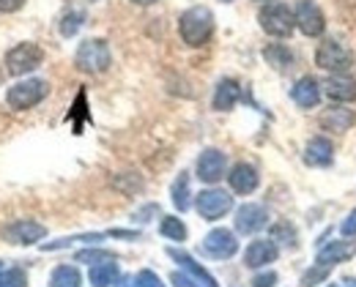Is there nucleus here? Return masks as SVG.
<instances>
[{
  "instance_id": "obj_10",
  "label": "nucleus",
  "mask_w": 356,
  "mask_h": 287,
  "mask_svg": "<svg viewBox=\"0 0 356 287\" xmlns=\"http://www.w3.org/2000/svg\"><path fill=\"white\" fill-rule=\"evenodd\" d=\"M203 254L206 257H214V260H230L236 252H238V241H236V233L225 230V227H217L211 230L206 238H203Z\"/></svg>"
},
{
  "instance_id": "obj_15",
  "label": "nucleus",
  "mask_w": 356,
  "mask_h": 287,
  "mask_svg": "<svg viewBox=\"0 0 356 287\" xmlns=\"http://www.w3.org/2000/svg\"><path fill=\"white\" fill-rule=\"evenodd\" d=\"M323 94L329 96L332 101L348 104V101L356 98V80L354 77H346V74H332V77L323 82Z\"/></svg>"
},
{
  "instance_id": "obj_13",
  "label": "nucleus",
  "mask_w": 356,
  "mask_h": 287,
  "mask_svg": "<svg viewBox=\"0 0 356 287\" xmlns=\"http://www.w3.org/2000/svg\"><path fill=\"white\" fill-rule=\"evenodd\" d=\"M225 178H227L230 189L236 191V194H252V191L258 189V184H261L258 170H255L252 164H247V162L233 164V167H230V173H227Z\"/></svg>"
},
{
  "instance_id": "obj_23",
  "label": "nucleus",
  "mask_w": 356,
  "mask_h": 287,
  "mask_svg": "<svg viewBox=\"0 0 356 287\" xmlns=\"http://www.w3.org/2000/svg\"><path fill=\"white\" fill-rule=\"evenodd\" d=\"M118 263L115 260H107V263H96L93 268H90L88 279L93 287H110L118 282Z\"/></svg>"
},
{
  "instance_id": "obj_43",
  "label": "nucleus",
  "mask_w": 356,
  "mask_h": 287,
  "mask_svg": "<svg viewBox=\"0 0 356 287\" xmlns=\"http://www.w3.org/2000/svg\"><path fill=\"white\" fill-rule=\"evenodd\" d=\"M264 3H268V0H264Z\"/></svg>"
},
{
  "instance_id": "obj_1",
  "label": "nucleus",
  "mask_w": 356,
  "mask_h": 287,
  "mask_svg": "<svg viewBox=\"0 0 356 287\" xmlns=\"http://www.w3.org/2000/svg\"><path fill=\"white\" fill-rule=\"evenodd\" d=\"M178 33L184 39V44L189 47H203L209 44L211 33H214V14L206 6H192L181 14L178 19Z\"/></svg>"
},
{
  "instance_id": "obj_19",
  "label": "nucleus",
  "mask_w": 356,
  "mask_h": 287,
  "mask_svg": "<svg viewBox=\"0 0 356 287\" xmlns=\"http://www.w3.org/2000/svg\"><path fill=\"white\" fill-rule=\"evenodd\" d=\"M291 98H293L302 110H312V107H318V101H321V85H318L312 77H302V80L291 88Z\"/></svg>"
},
{
  "instance_id": "obj_41",
  "label": "nucleus",
  "mask_w": 356,
  "mask_h": 287,
  "mask_svg": "<svg viewBox=\"0 0 356 287\" xmlns=\"http://www.w3.org/2000/svg\"><path fill=\"white\" fill-rule=\"evenodd\" d=\"M329 287H337V285H329Z\"/></svg>"
},
{
  "instance_id": "obj_22",
  "label": "nucleus",
  "mask_w": 356,
  "mask_h": 287,
  "mask_svg": "<svg viewBox=\"0 0 356 287\" xmlns=\"http://www.w3.org/2000/svg\"><path fill=\"white\" fill-rule=\"evenodd\" d=\"M264 58H266L268 66L277 69V71H288L296 63V55H293V49L288 47V44H268L264 49Z\"/></svg>"
},
{
  "instance_id": "obj_20",
  "label": "nucleus",
  "mask_w": 356,
  "mask_h": 287,
  "mask_svg": "<svg viewBox=\"0 0 356 287\" xmlns=\"http://www.w3.org/2000/svg\"><path fill=\"white\" fill-rule=\"evenodd\" d=\"M354 254H356L354 241H332V243H326L318 252V263L321 266H334V263H343V260H348Z\"/></svg>"
},
{
  "instance_id": "obj_12",
  "label": "nucleus",
  "mask_w": 356,
  "mask_h": 287,
  "mask_svg": "<svg viewBox=\"0 0 356 287\" xmlns=\"http://www.w3.org/2000/svg\"><path fill=\"white\" fill-rule=\"evenodd\" d=\"M233 222H236V230L238 233L255 236V233H261L268 225V211L264 205H258V202H247V205H241L236 211V219Z\"/></svg>"
},
{
  "instance_id": "obj_14",
  "label": "nucleus",
  "mask_w": 356,
  "mask_h": 287,
  "mask_svg": "<svg viewBox=\"0 0 356 287\" xmlns=\"http://www.w3.org/2000/svg\"><path fill=\"white\" fill-rule=\"evenodd\" d=\"M277 260V243L271 238H258L252 241L244 252V266L247 268H266L268 263Z\"/></svg>"
},
{
  "instance_id": "obj_40",
  "label": "nucleus",
  "mask_w": 356,
  "mask_h": 287,
  "mask_svg": "<svg viewBox=\"0 0 356 287\" xmlns=\"http://www.w3.org/2000/svg\"><path fill=\"white\" fill-rule=\"evenodd\" d=\"M132 3H137V6H154L156 0H132Z\"/></svg>"
},
{
  "instance_id": "obj_35",
  "label": "nucleus",
  "mask_w": 356,
  "mask_h": 287,
  "mask_svg": "<svg viewBox=\"0 0 356 287\" xmlns=\"http://www.w3.org/2000/svg\"><path fill=\"white\" fill-rule=\"evenodd\" d=\"M340 230H343V236H346V238H356V208L346 216V222H343V227H340Z\"/></svg>"
},
{
  "instance_id": "obj_27",
  "label": "nucleus",
  "mask_w": 356,
  "mask_h": 287,
  "mask_svg": "<svg viewBox=\"0 0 356 287\" xmlns=\"http://www.w3.org/2000/svg\"><path fill=\"white\" fill-rule=\"evenodd\" d=\"M159 233H162L168 241L184 243V241H186V225H184L178 216H162V222H159Z\"/></svg>"
},
{
  "instance_id": "obj_38",
  "label": "nucleus",
  "mask_w": 356,
  "mask_h": 287,
  "mask_svg": "<svg viewBox=\"0 0 356 287\" xmlns=\"http://www.w3.org/2000/svg\"><path fill=\"white\" fill-rule=\"evenodd\" d=\"M25 6V0H0V11L3 14H14V11H19Z\"/></svg>"
},
{
  "instance_id": "obj_30",
  "label": "nucleus",
  "mask_w": 356,
  "mask_h": 287,
  "mask_svg": "<svg viewBox=\"0 0 356 287\" xmlns=\"http://www.w3.org/2000/svg\"><path fill=\"white\" fill-rule=\"evenodd\" d=\"M77 263H88V266H96V263H107V260H115L113 252H104V249H83L74 254Z\"/></svg>"
},
{
  "instance_id": "obj_18",
  "label": "nucleus",
  "mask_w": 356,
  "mask_h": 287,
  "mask_svg": "<svg viewBox=\"0 0 356 287\" xmlns=\"http://www.w3.org/2000/svg\"><path fill=\"white\" fill-rule=\"evenodd\" d=\"M238 98H241V85H238L236 80L225 77V80L217 82V88H214V98H211V104H214V110L227 112V110H233V107L238 104Z\"/></svg>"
},
{
  "instance_id": "obj_36",
  "label": "nucleus",
  "mask_w": 356,
  "mask_h": 287,
  "mask_svg": "<svg viewBox=\"0 0 356 287\" xmlns=\"http://www.w3.org/2000/svg\"><path fill=\"white\" fill-rule=\"evenodd\" d=\"M170 282H173V287H197V279H192V277H186V274H181V271H176V274L170 277Z\"/></svg>"
},
{
  "instance_id": "obj_16",
  "label": "nucleus",
  "mask_w": 356,
  "mask_h": 287,
  "mask_svg": "<svg viewBox=\"0 0 356 287\" xmlns=\"http://www.w3.org/2000/svg\"><path fill=\"white\" fill-rule=\"evenodd\" d=\"M168 254L176 260L178 266H181L192 279H197L203 287H220L217 285V279H214V277H211V274H209V271H206V268H203L192 254H186V252H181V249H168Z\"/></svg>"
},
{
  "instance_id": "obj_29",
  "label": "nucleus",
  "mask_w": 356,
  "mask_h": 287,
  "mask_svg": "<svg viewBox=\"0 0 356 287\" xmlns=\"http://www.w3.org/2000/svg\"><path fill=\"white\" fill-rule=\"evenodd\" d=\"M25 285H28V274L22 268L11 266V268L0 271V287H25Z\"/></svg>"
},
{
  "instance_id": "obj_17",
  "label": "nucleus",
  "mask_w": 356,
  "mask_h": 287,
  "mask_svg": "<svg viewBox=\"0 0 356 287\" xmlns=\"http://www.w3.org/2000/svg\"><path fill=\"white\" fill-rule=\"evenodd\" d=\"M334 162V145L326 137H312L305 148V164L310 167H329Z\"/></svg>"
},
{
  "instance_id": "obj_32",
  "label": "nucleus",
  "mask_w": 356,
  "mask_h": 287,
  "mask_svg": "<svg viewBox=\"0 0 356 287\" xmlns=\"http://www.w3.org/2000/svg\"><path fill=\"white\" fill-rule=\"evenodd\" d=\"M326 274H329V266H315V268H310L305 277H302V287H315L318 282H323L326 279Z\"/></svg>"
},
{
  "instance_id": "obj_31",
  "label": "nucleus",
  "mask_w": 356,
  "mask_h": 287,
  "mask_svg": "<svg viewBox=\"0 0 356 287\" xmlns=\"http://www.w3.org/2000/svg\"><path fill=\"white\" fill-rule=\"evenodd\" d=\"M115 189H121L124 194H134V191L143 189V178L134 175V173H124L115 178Z\"/></svg>"
},
{
  "instance_id": "obj_39",
  "label": "nucleus",
  "mask_w": 356,
  "mask_h": 287,
  "mask_svg": "<svg viewBox=\"0 0 356 287\" xmlns=\"http://www.w3.org/2000/svg\"><path fill=\"white\" fill-rule=\"evenodd\" d=\"M115 287H137V285H134V279H129V277H118Z\"/></svg>"
},
{
  "instance_id": "obj_33",
  "label": "nucleus",
  "mask_w": 356,
  "mask_h": 287,
  "mask_svg": "<svg viewBox=\"0 0 356 287\" xmlns=\"http://www.w3.org/2000/svg\"><path fill=\"white\" fill-rule=\"evenodd\" d=\"M134 285L137 287H165L162 285V279H159L154 271H148V268H143V271L134 277Z\"/></svg>"
},
{
  "instance_id": "obj_7",
  "label": "nucleus",
  "mask_w": 356,
  "mask_h": 287,
  "mask_svg": "<svg viewBox=\"0 0 356 287\" xmlns=\"http://www.w3.org/2000/svg\"><path fill=\"white\" fill-rule=\"evenodd\" d=\"M195 208L206 222H217L233 208V197L222 189H203L195 197Z\"/></svg>"
},
{
  "instance_id": "obj_28",
  "label": "nucleus",
  "mask_w": 356,
  "mask_h": 287,
  "mask_svg": "<svg viewBox=\"0 0 356 287\" xmlns=\"http://www.w3.org/2000/svg\"><path fill=\"white\" fill-rule=\"evenodd\" d=\"M271 241L280 243V246H285V249H296V230H293V225L277 222L271 227Z\"/></svg>"
},
{
  "instance_id": "obj_5",
  "label": "nucleus",
  "mask_w": 356,
  "mask_h": 287,
  "mask_svg": "<svg viewBox=\"0 0 356 287\" xmlns=\"http://www.w3.org/2000/svg\"><path fill=\"white\" fill-rule=\"evenodd\" d=\"M47 94H49V85L44 80H22V82H17V85H11L6 91V104L11 110L22 112V110H31V107L42 104Z\"/></svg>"
},
{
  "instance_id": "obj_2",
  "label": "nucleus",
  "mask_w": 356,
  "mask_h": 287,
  "mask_svg": "<svg viewBox=\"0 0 356 287\" xmlns=\"http://www.w3.org/2000/svg\"><path fill=\"white\" fill-rule=\"evenodd\" d=\"M258 22L274 39H288L293 33V28H296V17L285 3H266L261 8V14H258Z\"/></svg>"
},
{
  "instance_id": "obj_25",
  "label": "nucleus",
  "mask_w": 356,
  "mask_h": 287,
  "mask_svg": "<svg viewBox=\"0 0 356 287\" xmlns=\"http://www.w3.org/2000/svg\"><path fill=\"white\" fill-rule=\"evenodd\" d=\"M83 285V277L74 266H58L49 277V287H80Z\"/></svg>"
},
{
  "instance_id": "obj_37",
  "label": "nucleus",
  "mask_w": 356,
  "mask_h": 287,
  "mask_svg": "<svg viewBox=\"0 0 356 287\" xmlns=\"http://www.w3.org/2000/svg\"><path fill=\"white\" fill-rule=\"evenodd\" d=\"M154 214H159V208L151 202V205H145V208H140V211L134 214V222H148V216H154Z\"/></svg>"
},
{
  "instance_id": "obj_4",
  "label": "nucleus",
  "mask_w": 356,
  "mask_h": 287,
  "mask_svg": "<svg viewBox=\"0 0 356 287\" xmlns=\"http://www.w3.org/2000/svg\"><path fill=\"white\" fill-rule=\"evenodd\" d=\"M42 60H44V52H42L39 44L22 42V44H17V47H11L6 52V71L11 77H25V74L36 71L42 66Z\"/></svg>"
},
{
  "instance_id": "obj_26",
  "label": "nucleus",
  "mask_w": 356,
  "mask_h": 287,
  "mask_svg": "<svg viewBox=\"0 0 356 287\" xmlns=\"http://www.w3.org/2000/svg\"><path fill=\"white\" fill-rule=\"evenodd\" d=\"M86 25V11L83 8H72V11H66L63 17H60V36H66V39H72L80 28Z\"/></svg>"
},
{
  "instance_id": "obj_42",
  "label": "nucleus",
  "mask_w": 356,
  "mask_h": 287,
  "mask_svg": "<svg viewBox=\"0 0 356 287\" xmlns=\"http://www.w3.org/2000/svg\"><path fill=\"white\" fill-rule=\"evenodd\" d=\"M225 3H230V0H225Z\"/></svg>"
},
{
  "instance_id": "obj_6",
  "label": "nucleus",
  "mask_w": 356,
  "mask_h": 287,
  "mask_svg": "<svg viewBox=\"0 0 356 287\" xmlns=\"http://www.w3.org/2000/svg\"><path fill=\"white\" fill-rule=\"evenodd\" d=\"M315 63L323 69V71H332V74H346L351 66H354V55L343 47L340 42L334 39H326L321 42L315 49Z\"/></svg>"
},
{
  "instance_id": "obj_24",
  "label": "nucleus",
  "mask_w": 356,
  "mask_h": 287,
  "mask_svg": "<svg viewBox=\"0 0 356 287\" xmlns=\"http://www.w3.org/2000/svg\"><path fill=\"white\" fill-rule=\"evenodd\" d=\"M170 197H173V205H176L178 211H189L192 208V191H189V175L186 173H181L173 181Z\"/></svg>"
},
{
  "instance_id": "obj_34",
  "label": "nucleus",
  "mask_w": 356,
  "mask_h": 287,
  "mask_svg": "<svg viewBox=\"0 0 356 287\" xmlns=\"http://www.w3.org/2000/svg\"><path fill=\"white\" fill-rule=\"evenodd\" d=\"M277 285V274L274 271H264V274H255L252 287H274Z\"/></svg>"
},
{
  "instance_id": "obj_8",
  "label": "nucleus",
  "mask_w": 356,
  "mask_h": 287,
  "mask_svg": "<svg viewBox=\"0 0 356 287\" xmlns=\"http://www.w3.org/2000/svg\"><path fill=\"white\" fill-rule=\"evenodd\" d=\"M293 17H296V28L310 39L321 36L323 28H326V17H323V11H321V6L315 0H299Z\"/></svg>"
},
{
  "instance_id": "obj_3",
  "label": "nucleus",
  "mask_w": 356,
  "mask_h": 287,
  "mask_svg": "<svg viewBox=\"0 0 356 287\" xmlns=\"http://www.w3.org/2000/svg\"><path fill=\"white\" fill-rule=\"evenodd\" d=\"M110 47L104 39H88L74 52V66L86 74H102L110 69Z\"/></svg>"
},
{
  "instance_id": "obj_9",
  "label": "nucleus",
  "mask_w": 356,
  "mask_h": 287,
  "mask_svg": "<svg viewBox=\"0 0 356 287\" xmlns=\"http://www.w3.org/2000/svg\"><path fill=\"white\" fill-rule=\"evenodd\" d=\"M197 178L203 184H220L225 175H227V156L217 148H206L197 159Z\"/></svg>"
},
{
  "instance_id": "obj_21",
  "label": "nucleus",
  "mask_w": 356,
  "mask_h": 287,
  "mask_svg": "<svg viewBox=\"0 0 356 287\" xmlns=\"http://www.w3.org/2000/svg\"><path fill=\"white\" fill-rule=\"evenodd\" d=\"M354 112L351 110H346V107H332V110H326L323 112V129H329V132H334V134H343L346 129H351L354 126Z\"/></svg>"
},
{
  "instance_id": "obj_11",
  "label": "nucleus",
  "mask_w": 356,
  "mask_h": 287,
  "mask_svg": "<svg viewBox=\"0 0 356 287\" xmlns=\"http://www.w3.org/2000/svg\"><path fill=\"white\" fill-rule=\"evenodd\" d=\"M44 236L47 227L39 225V222H33V219H17V222H11L3 230V238L8 241V243H14V246H31V243L42 241Z\"/></svg>"
}]
</instances>
